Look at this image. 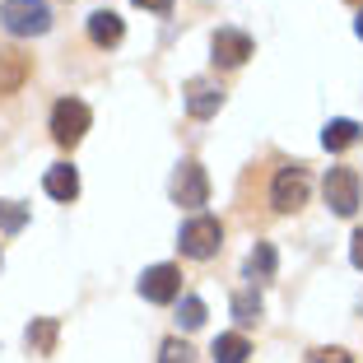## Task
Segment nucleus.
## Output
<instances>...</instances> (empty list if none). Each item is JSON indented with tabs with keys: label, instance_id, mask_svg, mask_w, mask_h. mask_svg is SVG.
Here are the masks:
<instances>
[{
	"label": "nucleus",
	"instance_id": "1",
	"mask_svg": "<svg viewBox=\"0 0 363 363\" xmlns=\"http://www.w3.org/2000/svg\"><path fill=\"white\" fill-rule=\"evenodd\" d=\"M182 257H191V261H210L219 257V247H224V224L214 219V214H196V219H186L182 224Z\"/></svg>",
	"mask_w": 363,
	"mask_h": 363
},
{
	"label": "nucleus",
	"instance_id": "2",
	"mask_svg": "<svg viewBox=\"0 0 363 363\" xmlns=\"http://www.w3.org/2000/svg\"><path fill=\"white\" fill-rule=\"evenodd\" d=\"M0 23L14 38H38L52 28V10L47 0H0Z\"/></svg>",
	"mask_w": 363,
	"mask_h": 363
},
{
	"label": "nucleus",
	"instance_id": "3",
	"mask_svg": "<svg viewBox=\"0 0 363 363\" xmlns=\"http://www.w3.org/2000/svg\"><path fill=\"white\" fill-rule=\"evenodd\" d=\"M308 191H312V177L303 163H284V168L275 172V182H270V205H275L279 214H294L308 205Z\"/></svg>",
	"mask_w": 363,
	"mask_h": 363
},
{
	"label": "nucleus",
	"instance_id": "4",
	"mask_svg": "<svg viewBox=\"0 0 363 363\" xmlns=\"http://www.w3.org/2000/svg\"><path fill=\"white\" fill-rule=\"evenodd\" d=\"M89 121H94L89 103H79V98H61V103L52 107V140L70 150V145H79V140H84Z\"/></svg>",
	"mask_w": 363,
	"mask_h": 363
},
{
	"label": "nucleus",
	"instance_id": "5",
	"mask_svg": "<svg viewBox=\"0 0 363 363\" xmlns=\"http://www.w3.org/2000/svg\"><path fill=\"white\" fill-rule=\"evenodd\" d=\"M326 205H331L340 219H350L354 210H359V191H363V182H359V172L354 168H331L326 172Z\"/></svg>",
	"mask_w": 363,
	"mask_h": 363
},
{
	"label": "nucleus",
	"instance_id": "6",
	"mask_svg": "<svg viewBox=\"0 0 363 363\" xmlns=\"http://www.w3.org/2000/svg\"><path fill=\"white\" fill-rule=\"evenodd\" d=\"M172 201L186 205V210H201L210 201V177H205L201 163H182L177 177H172Z\"/></svg>",
	"mask_w": 363,
	"mask_h": 363
},
{
	"label": "nucleus",
	"instance_id": "7",
	"mask_svg": "<svg viewBox=\"0 0 363 363\" xmlns=\"http://www.w3.org/2000/svg\"><path fill=\"white\" fill-rule=\"evenodd\" d=\"M210 61L214 65H224V70H233V65H242L247 56H252V38H247L242 28H219L214 33V43H210Z\"/></svg>",
	"mask_w": 363,
	"mask_h": 363
},
{
	"label": "nucleus",
	"instance_id": "8",
	"mask_svg": "<svg viewBox=\"0 0 363 363\" xmlns=\"http://www.w3.org/2000/svg\"><path fill=\"white\" fill-rule=\"evenodd\" d=\"M140 294L150 303H172L182 294V270L177 266H150L140 275Z\"/></svg>",
	"mask_w": 363,
	"mask_h": 363
},
{
	"label": "nucleus",
	"instance_id": "9",
	"mask_svg": "<svg viewBox=\"0 0 363 363\" xmlns=\"http://www.w3.org/2000/svg\"><path fill=\"white\" fill-rule=\"evenodd\" d=\"M219 107H224V89L219 84H210V79H186V112H191L196 121L214 117Z\"/></svg>",
	"mask_w": 363,
	"mask_h": 363
},
{
	"label": "nucleus",
	"instance_id": "10",
	"mask_svg": "<svg viewBox=\"0 0 363 363\" xmlns=\"http://www.w3.org/2000/svg\"><path fill=\"white\" fill-rule=\"evenodd\" d=\"M28 70H33V61L23 52H0V98H10V94H19V84L28 79Z\"/></svg>",
	"mask_w": 363,
	"mask_h": 363
},
{
	"label": "nucleus",
	"instance_id": "11",
	"mask_svg": "<svg viewBox=\"0 0 363 363\" xmlns=\"http://www.w3.org/2000/svg\"><path fill=\"white\" fill-rule=\"evenodd\" d=\"M89 38H94L98 47H117L121 38H126V23H121L117 10H94L89 14Z\"/></svg>",
	"mask_w": 363,
	"mask_h": 363
},
{
	"label": "nucleus",
	"instance_id": "12",
	"mask_svg": "<svg viewBox=\"0 0 363 363\" xmlns=\"http://www.w3.org/2000/svg\"><path fill=\"white\" fill-rule=\"evenodd\" d=\"M43 186H47V196H52V201H65V205H70L79 196V172L70 168V163H56V168H47Z\"/></svg>",
	"mask_w": 363,
	"mask_h": 363
},
{
	"label": "nucleus",
	"instance_id": "13",
	"mask_svg": "<svg viewBox=\"0 0 363 363\" xmlns=\"http://www.w3.org/2000/svg\"><path fill=\"white\" fill-rule=\"evenodd\" d=\"M56 335H61L56 317H33V326L23 331V340H28V350L38 354V359H47V354H56Z\"/></svg>",
	"mask_w": 363,
	"mask_h": 363
},
{
	"label": "nucleus",
	"instance_id": "14",
	"mask_svg": "<svg viewBox=\"0 0 363 363\" xmlns=\"http://www.w3.org/2000/svg\"><path fill=\"white\" fill-rule=\"evenodd\" d=\"M359 140H363V126L350 121V117L326 121V130H321V145H326V150H350V145H359Z\"/></svg>",
	"mask_w": 363,
	"mask_h": 363
},
{
	"label": "nucleus",
	"instance_id": "15",
	"mask_svg": "<svg viewBox=\"0 0 363 363\" xmlns=\"http://www.w3.org/2000/svg\"><path fill=\"white\" fill-rule=\"evenodd\" d=\"M247 354H252V345H247V335H219L214 340V350H210V359L214 363H247Z\"/></svg>",
	"mask_w": 363,
	"mask_h": 363
},
{
	"label": "nucleus",
	"instance_id": "16",
	"mask_svg": "<svg viewBox=\"0 0 363 363\" xmlns=\"http://www.w3.org/2000/svg\"><path fill=\"white\" fill-rule=\"evenodd\" d=\"M247 275H252V279H275V247H270V242L252 247V257H247Z\"/></svg>",
	"mask_w": 363,
	"mask_h": 363
},
{
	"label": "nucleus",
	"instance_id": "17",
	"mask_svg": "<svg viewBox=\"0 0 363 363\" xmlns=\"http://www.w3.org/2000/svg\"><path fill=\"white\" fill-rule=\"evenodd\" d=\"M177 326L182 331H201L205 326V303L196 298V294H186V298L177 303Z\"/></svg>",
	"mask_w": 363,
	"mask_h": 363
},
{
	"label": "nucleus",
	"instance_id": "18",
	"mask_svg": "<svg viewBox=\"0 0 363 363\" xmlns=\"http://www.w3.org/2000/svg\"><path fill=\"white\" fill-rule=\"evenodd\" d=\"M233 317L242 321V326H257L261 321V298L257 294H233Z\"/></svg>",
	"mask_w": 363,
	"mask_h": 363
},
{
	"label": "nucleus",
	"instance_id": "19",
	"mask_svg": "<svg viewBox=\"0 0 363 363\" xmlns=\"http://www.w3.org/2000/svg\"><path fill=\"white\" fill-rule=\"evenodd\" d=\"M159 363H196V350H191L186 340H177V335H172V340H163Z\"/></svg>",
	"mask_w": 363,
	"mask_h": 363
},
{
	"label": "nucleus",
	"instance_id": "20",
	"mask_svg": "<svg viewBox=\"0 0 363 363\" xmlns=\"http://www.w3.org/2000/svg\"><path fill=\"white\" fill-rule=\"evenodd\" d=\"M23 219H28V210H23V205H0V228H5V233H19Z\"/></svg>",
	"mask_w": 363,
	"mask_h": 363
},
{
	"label": "nucleus",
	"instance_id": "21",
	"mask_svg": "<svg viewBox=\"0 0 363 363\" xmlns=\"http://www.w3.org/2000/svg\"><path fill=\"white\" fill-rule=\"evenodd\" d=\"M308 363H354V359H350L345 350H312Z\"/></svg>",
	"mask_w": 363,
	"mask_h": 363
},
{
	"label": "nucleus",
	"instance_id": "22",
	"mask_svg": "<svg viewBox=\"0 0 363 363\" xmlns=\"http://www.w3.org/2000/svg\"><path fill=\"white\" fill-rule=\"evenodd\" d=\"M350 261H354V266L363 270V228H359V233H354V242H350Z\"/></svg>",
	"mask_w": 363,
	"mask_h": 363
},
{
	"label": "nucleus",
	"instance_id": "23",
	"mask_svg": "<svg viewBox=\"0 0 363 363\" xmlns=\"http://www.w3.org/2000/svg\"><path fill=\"white\" fill-rule=\"evenodd\" d=\"M140 10H154V14H168L172 10V0H135Z\"/></svg>",
	"mask_w": 363,
	"mask_h": 363
},
{
	"label": "nucleus",
	"instance_id": "24",
	"mask_svg": "<svg viewBox=\"0 0 363 363\" xmlns=\"http://www.w3.org/2000/svg\"><path fill=\"white\" fill-rule=\"evenodd\" d=\"M354 33H359V38H363V5H359V19H354Z\"/></svg>",
	"mask_w": 363,
	"mask_h": 363
},
{
	"label": "nucleus",
	"instance_id": "25",
	"mask_svg": "<svg viewBox=\"0 0 363 363\" xmlns=\"http://www.w3.org/2000/svg\"><path fill=\"white\" fill-rule=\"evenodd\" d=\"M0 266H5V257H0Z\"/></svg>",
	"mask_w": 363,
	"mask_h": 363
},
{
	"label": "nucleus",
	"instance_id": "26",
	"mask_svg": "<svg viewBox=\"0 0 363 363\" xmlns=\"http://www.w3.org/2000/svg\"><path fill=\"white\" fill-rule=\"evenodd\" d=\"M354 5H363V0H354Z\"/></svg>",
	"mask_w": 363,
	"mask_h": 363
}]
</instances>
